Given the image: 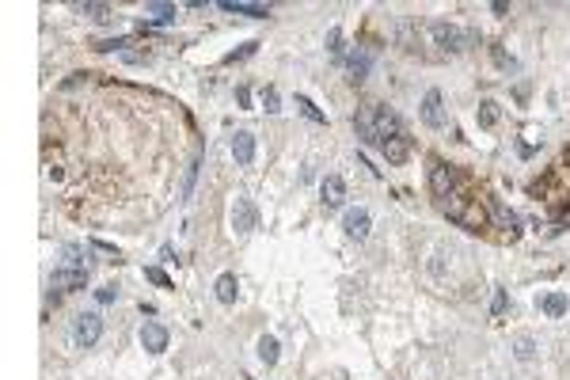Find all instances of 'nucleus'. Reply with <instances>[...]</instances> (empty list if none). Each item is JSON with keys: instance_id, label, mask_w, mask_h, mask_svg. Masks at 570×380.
I'll return each instance as SVG.
<instances>
[{"instance_id": "25", "label": "nucleus", "mask_w": 570, "mask_h": 380, "mask_svg": "<svg viewBox=\"0 0 570 380\" xmlns=\"http://www.w3.org/2000/svg\"><path fill=\"white\" fill-rule=\"evenodd\" d=\"M297 107H301V114H304V118H312V122H320V126L327 122V114H323V110L316 107L308 96H297Z\"/></svg>"}, {"instance_id": "11", "label": "nucleus", "mask_w": 570, "mask_h": 380, "mask_svg": "<svg viewBox=\"0 0 570 380\" xmlns=\"http://www.w3.org/2000/svg\"><path fill=\"white\" fill-rule=\"evenodd\" d=\"M422 122L429 129H441L448 118H445V99H441V91H426V99H422Z\"/></svg>"}, {"instance_id": "35", "label": "nucleus", "mask_w": 570, "mask_h": 380, "mask_svg": "<svg viewBox=\"0 0 570 380\" xmlns=\"http://www.w3.org/2000/svg\"><path fill=\"white\" fill-rule=\"evenodd\" d=\"M247 380H251V376H247Z\"/></svg>"}, {"instance_id": "7", "label": "nucleus", "mask_w": 570, "mask_h": 380, "mask_svg": "<svg viewBox=\"0 0 570 380\" xmlns=\"http://www.w3.org/2000/svg\"><path fill=\"white\" fill-rule=\"evenodd\" d=\"M391 137H407V129H403V122H399V114H391L388 107L377 103V141L384 145V141H391Z\"/></svg>"}, {"instance_id": "28", "label": "nucleus", "mask_w": 570, "mask_h": 380, "mask_svg": "<svg viewBox=\"0 0 570 380\" xmlns=\"http://www.w3.org/2000/svg\"><path fill=\"white\" fill-rule=\"evenodd\" d=\"M263 107L270 110V114H278V110H282V107H278V91H274V88L263 91Z\"/></svg>"}, {"instance_id": "10", "label": "nucleus", "mask_w": 570, "mask_h": 380, "mask_svg": "<svg viewBox=\"0 0 570 380\" xmlns=\"http://www.w3.org/2000/svg\"><path fill=\"white\" fill-rule=\"evenodd\" d=\"M354 129H358V137H361L365 145H380V141H377V103L361 107L358 114H354Z\"/></svg>"}, {"instance_id": "23", "label": "nucleus", "mask_w": 570, "mask_h": 380, "mask_svg": "<svg viewBox=\"0 0 570 380\" xmlns=\"http://www.w3.org/2000/svg\"><path fill=\"white\" fill-rule=\"evenodd\" d=\"M145 12L153 15V23H171L179 15V8L175 4H145Z\"/></svg>"}, {"instance_id": "31", "label": "nucleus", "mask_w": 570, "mask_h": 380, "mask_svg": "<svg viewBox=\"0 0 570 380\" xmlns=\"http://www.w3.org/2000/svg\"><path fill=\"white\" fill-rule=\"evenodd\" d=\"M327 42H331V53L342 61V34H339V31H331V34H327Z\"/></svg>"}, {"instance_id": "8", "label": "nucleus", "mask_w": 570, "mask_h": 380, "mask_svg": "<svg viewBox=\"0 0 570 380\" xmlns=\"http://www.w3.org/2000/svg\"><path fill=\"white\" fill-rule=\"evenodd\" d=\"M320 202L327 209H339L342 202H346V179H342V175H327L320 183Z\"/></svg>"}, {"instance_id": "29", "label": "nucleus", "mask_w": 570, "mask_h": 380, "mask_svg": "<svg viewBox=\"0 0 570 380\" xmlns=\"http://www.w3.org/2000/svg\"><path fill=\"white\" fill-rule=\"evenodd\" d=\"M506 304H510V296L498 289V293H494V301H491V312H494V316H502V312H506Z\"/></svg>"}, {"instance_id": "5", "label": "nucleus", "mask_w": 570, "mask_h": 380, "mask_svg": "<svg viewBox=\"0 0 570 380\" xmlns=\"http://www.w3.org/2000/svg\"><path fill=\"white\" fill-rule=\"evenodd\" d=\"M50 285L53 289H65V293L84 289V285H88V270H84V266H58V270L50 274Z\"/></svg>"}, {"instance_id": "4", "label": "nucleus", "mask_w": 570, "mask_h": 380, "mask_svg": "<svg viewBox=\"0 0 570 380\" xmlns=\"http://www.w3.org/2000/svg\"><path fill=\"white\" fill-rule=\"evenodd\" d=\"M255 221H259L255 202L240 194V198H236V206H232V232H236V236H247L251 228H255Z\"/></svg>"}, {"instance_id": "30", "label": "nucleus", "mask_w": 570, "mask_h": 380, "mask_svg": "<svg viewBox=\"0 0 570 380\" xmlns=\"http://www.w3.org/2000/svg\"><path fill=\"white\" fill-rule=\"evenodd\" d=\"M96 296H99V304H115L118 301V289H115V285H103Z\"/></svg>"}, {"instance_id": "22", "label": "nucleus", "mask_w": 570, "mask_h": 380, "mask_svg": "<svg viewBox=\"0 0 570 380\" xmlns=\"http://www.w3.org/2000/svg\"><path fill=\"white\" fill-rule=\"evenodd\" d=\"M536 339H532V335H517V339H513V358H517V361H532V358H536Z\"/></svg>"}, {"instance_id": "17", "label": "nucleus", "mask_w": 570, "mask_h": 380, "mask_svg": "<svg viewBox=\"0 0 570 380\" xmlns=\"http://www.w3.org/2000/svg\"><path fill=\"white\" fill-rule=\"evenodd\" d=\"M213 293H217V301H221V304H236V293H240L236 274H221L217 282H213Z\"/></svg>"}, {"instance_id": "33", "label": "nucleus", "mask_w": 570, "mask_h": 380, "mask_svg": "<svg viewBox=\"0 0 570 380\" xmlns=\"http://www.w3.org/2000/svg\"><path fill=\"white\" fill-rule=\"evenodd\" d=\"M236 103H240V107L251 103V91H247V88H236Z\"/></svg>"}, {"instance_id": "26", "label": "nucleus", "mask_w": 570, "mask_h": 380, "mask_svg": "<svg viewBox=\"0 0 570 380\" xmlns=\"http://www.w3.org/2000/svg\"><path fill=\"white\" fill-rule=\"evenodd\" d=\"M145 277H148L153 285H160V289H171V277H167L160 266H145Z\"/></svg>"}, {"instance_id": "34", "label": "nucleus", "mask_w": 570, "mask_h": 380, "mask_svg": "<svg viewBox=\"0 0 570 380\" xmlns=\"http://www.w3.org/2000/svg\"><path fill=\"white\" fill-rule=\"evenodd\" d=\"M566 160H570V148H566Z\"/></svg>"}, {"instance_id": "19", "label": "nucleus", "mask_w": 570, "mask_h": 380, "mask_svg": "<svg viewBox=\"0 0 570 380\" xmlns=\"http://www.w3.org/2000/svg\"><path fill=\"white\" fill-rule=\"evenodd\" d=\"M346 72H350V84H361L369 72V53H350L346 58Z\"/></svg>"}, {"instance_id": "15", "label": "nucleus", "mask_w": 570, "mask_h": 380, "mask_svg": "<svg viewBox=\"0 0 570 380\" xmlns=\"http://www.w3.org/2000/svg\"><path fill=\"white\" fill-rule=\"evenodd\" d=\"M380 156H384L388 164H407V156H410V141H407V137H391V141L380 145Z\"/></svg>"}, {"instance_id": "32", "label": "nucleus", "mask_w": 570, "mask_h": 380, "mask_svg": "<svg viewBox=\"0 0 570 380\" xmlns=\"http://www.w3.org/2000/svg\"><path fill=\"white\" fill-rule=\"evenodd\" d=\"M122 58H126L129 65H141V61H148V53H141V50H137V53H122Z\"/></svg>"}, {"instance_id": "20", "label": "nucleus", "mask_w": 570, "mask_h": 380, "mask_svg": "<svg viewBox=\"0 0 570 380\" xmlns=\"http://www.w3.org/2000/svg\"><path fill=\"white\" fill-rule=\"evenodd\" d=\"M278 358H282L278 339L274 335H263V339H259V361H263V365H278Z\"/></svg>"}, {"instance_id": "6", "label": "nucleus", "mask_w": 570, "mask_h": 380, "mask_svg": "<svg viewBox=\"0 0 570 380\" xmlns=\"http://www.w3.org/2000/svg\"><path fill=\"white\" fill-rule=\"evenodd\" d=\"M342 228H346V236L350 240H358V244H365L369 240V228H373V217H369V209H346V217H342Z\"/></svg>"}, {"instance_id": "12", "label": "nucleus", "mask_w": 570, "mask_h": 380, "mask_svg": "<svg viewBox=\"0 0 570 380\" xmlns=\"http://www.w3.org/2000/svg\"><path fill=\"white\" fill-rule=\"evenodd\" d=\"M167 339H171V335H167L164 323H145V327H141V346L148 350V354H164Z\"/></svg>"}, {"instance_id": "24", "label": "nucleus", "mask_w": 570, "mask_h": 380, "mask_svg": "<svg viewBox=\"0 0 570 380\" xmlns=\"http://www.w3.org/2000/svg\"><path fill=\"white\" fill-rule=\"evenodd\" d=\"M72 8H77L80 15H88V20H99V23H107L110 15H115V12H110V4H72Z\"/></svg>"}, {"instance_id": "14", "label": "nucleus", "mask_w": 570, "mask_h": 380, "mask_svg": "<svg viewBox=\"0 0 570 380\" xmlns=\"http://www.w3.org/2000/svg\"><path fill=\"white\" fill-rule=\"evenodd\" d=\"M536 304H540V312H544V316L559 320V316H566V308H570V296H566V293H544Z\"/></svg>"}, {"instance_id": "13", "label": "nucleus", "mask_w": 570, "mask_h": 380, "mask_svg": "<svg viewBox=\"0 0 570 380\" xmlns=\"http://www.w3.org/2000/svg\"><path fill=\"white\" fill-rule=\"evenodd\" d=\"M232 160H236L240 168H247V164L255 160V133H247V129H240V133L232 137Z\"/></svg>"}, {"instance_id": "18", "label": "nucleus", "mask_w": 570, "mask_h": 380, "mask_svg": "<svg viewBox=\"0 0 570 380\" xmlns=\"http://www.w3.org/2000/svg\"><path fill=\"white\" fill-rule=\"evenodd\" d=\"M491 213H494V221H498V225L506 228V236H510V240H517V236H521V228H517V213H513V209H506V206H491Z\"/></svg>"}, {"instance_id": "1", "label": "nucleus", "mask_w": 570, "mask_h": 380, "mask_svg": "<svg viewBox=\"0 0 570 380\" xmlns=\"http://www.w3.org/2000/svg\"><path fill=\"white\" fill-rule=\"evenodd\" d=\"M441 213L453 225L468 228V232H483V228L491 225V209L483 206L479 198H464V194H448L441 198Z\"/></svg>"}, {"instance_id": "16", "label": "nucleus", "mask_w": 570, "mask_h": 380, "mask_svg": "<svg viewBox=\"0 0 570 380\" xmlns=\"http://www.w3.org/2000/svg\"><path fill=\"white\" fill-rule=\"evenodd\" d=\"M224 12H236V15H251V20H266L270 8L266 4H247V0H221Z\"/></svg>"}, {"instance_id": "9", "label": "nucleus", "mask_w": 570, "mask_h": 380, "mask_svg": "<svg viewBox=\"0 0 570 380\" xmlns=\"http://www.w3.org/2000/svg\"><path fill=\"white\" fill-rule=\"evenodd\" d=\"M453 183H456L453 164H441V160H437L434 168H429V190H434L437 198H448V194H453Z\"/></svg>"}, {"instance_id": "21", "label": "nucleus", "mask_w": 570, "mask_h": 380, "mask_svg": "<svg viewBox=\"0 0 570 380\" xmlns=\"http://www.w3.org/2000/svg\"><path fill=\"white\" fill-rule=\"evenodd\" d=\"M475 118H479L483 129H494V126H498V118H502V110H498V103H494V99H483L479 110H475Z\"/></svg>"}, {"instance_id": "27", "label": "nucleus", "mask_w": 570, "mask_h": 380, "mask_svg": "<svg viewBox=\"0 0 570 380\" xmlns=\"http://www.w3.org/2000/svg\"><path fill=\"white\" fill-rule=\"evenodd\" d=\"M122 46H129V39H107V42H96L99 53H110V50H122Z\"/></svg>"}, {"instance_id": "2", "label": "nucleus", "mask_w": 570, "mask_h": 380, "mask_svg": "<svg viewBox=\"0 0 570 380\" xmlns=\"http://www.w3.org/2000/svg\"><path fill=\"white\" fill-rule=\"evenodd\" d=\"M429 34H434V42L437 46H445V50H468V46H475V39L479 34L475 31H464V27H456V23H429Z\"/></svg>"}, {"instance_id": "3", "label": "nucleus", "mask_w": 570, "mask_h": 380, "mask_svg": "<svg viewBox=\"0 0 570 380\" xmlns=\"http://www.w3.org/2000/svg\"><path fill=\"white\" fill-rule=\"evenodd\" d=\"M99 339H103V320L96 312H80V316L72 320V342L88 350V346H96Z\"/></svg>"}]
</instances>
